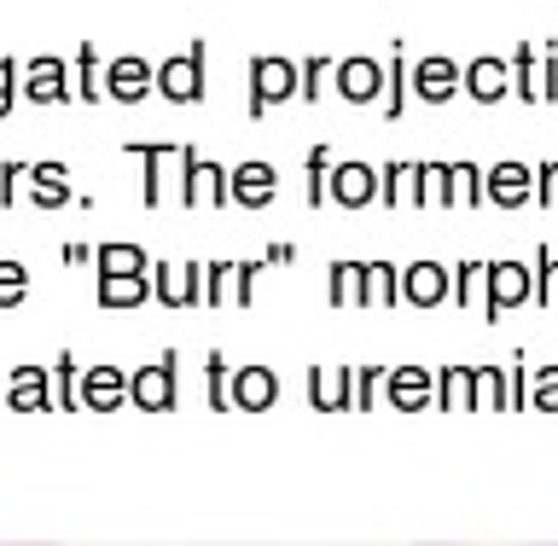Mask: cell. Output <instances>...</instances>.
I'll list each match as a JSON object with an SVG mask.
<instances>
[{"label":"cell","instance_id":"cell-37","mask_svg":"<svg viewBox=\"0 0 558 546\" xmlns=\"http://www.w3.org/2000/svg\"><path fill=\"white\" fill-rule=\"evenodd\" d=\"M408 163H384L378 169V204H408Z\"/></svg>","mask_w":558,"mask_h":546},{"label":"cell","instance_id":"cell-32","mask_svg":"<svg viewBox=\"0 0 558 546\" xmlns=\"http://www.w3.org/2000/svg\"><path fill=\"white\" fill-rule=\"evenodd\" d=\"M320 82H326V52H308L303 64H296V99H320Z\"/></svg>","mask_w":558,"mask_h":546},{"label":"cell","instance_id":"cell-33","mask_svg":"<svg viewBox=\"0 0 558 546\" xmlns=\"http://www.w3.org/2000/svg\"><path fill=\"white\" fill-rule=\"evenodd\" d=\"M483 268H488V262H460V268H448V279H453V286H448V296H453V303H471V296H477V279H483Z\"/></svg>","mask_w":558,"mask_h":546},{"label":"cell","instance_id":"cell-21","mask_svg":"<svg viewBox=\"0 0 558 546\" xmlns=\"http://www.w3.org/2000/svg\"><path fill=\"white\" fill-rule=\"evenodd\" d=\"M122 396H129V378H122L117 366H94V373L76 384V401H82V408H94V413H117Z\"/></svg>","mask_w":558,"mask_h":546},{"label":"cell","instance_id":"cell-36","mask_svg":"<svg viewBox=\"0 0 558 546\" xmlns=\"http://www.w3.org/2000/svg\"><path fill=\"white\" fill-rule=\"evenodd\" d=\"M535 413H558V366H535V396H530Z\"/></svg>","mask_w":558,"mask_h":546},{"label":"cell","instance_id":"cell-19","mask_svg":"<svg viewBox=\"0 0 558 546\" xmlns=\"http://www.w3.org/2000/svg\"><path fill=\"white\" fill-rule=\"evenodd\" d=\"M94 303L99 308H140V303H151V274H99L94 279Z\"/></svg>","mask_w":558,"mask_h":546},{"label":"cell","instance_id":"cell-23","mask_svg":"<svg viewBox=\"0 0 558 546\" xmlns=\"http://www.w3.org/2000/svg\"><path fill=\"white\" fill-rule=\"evenodd\" d=\"M408 52H401V41H396V52H390V64H384V76H390V82H384V105H378V117L384 122H401V111H408Z\"/></svg>","mask_w":558,"mask_h":546},{"label":"cell","instance_id":"cell-29","mask_svg":"<svg viewBox=\"0 0 558 546\" xmlns=\"http://www.w3.org/2000/svg\"><path fill=\"white\" fill-rule=\"evenodd\" d=\"M29 296V268L24 262H0V308H17Z\"/></svg>","mask_w":558,"mask_h":546},{"label":"cell","instance_id":"cell-20","mask_svg":"<svg viewBox=\"0 0 558 546\" xmlns=\"http://www.w3.org/2000/svg\"><path fill=\"white\" fill-rule=\"evenodd\" d=\"M274 401H279V378L268 366H239L233 373V408L239 413H268Z\"/></svg>","mask_w":558,"mask_h":546},{"label":"cell","instance_id":"cell-11","mask_svg":"<svg viewBox=\"0 0 558 546\" xmlns=\"http://www.w3.org/2000/svg\"><path fill=\"white\" fill-rule=\"evenodd\" d=\"M227 186H233V204L244 209H268L279 198V169L262 163V157H244V163L227 169Z\"/></svg>","mask_w":558,"mask_h":546},{"label":"cell","instance_id":"cell-5","mask_svg":"<svg viewBox=\"0 0 558 546\" xmlns=\"http://www.w3.org/2000/svg\"><path fill=\"white\" fill-rule=\"evenodd\" d=\"M488 296H483V314L488 320H500L506 308L518 303H535V274L523 268V262H488Z\"/></svg>","mask_w":558,"mask_h":546},{"label":"cell","instance_id":"cell-1","mask_svg":"<svg viewBox=\"0 0 558 546\" xmlns=\"http://www.w3.org/2000/svg\"><path fill=\"white\" fill-rule=\"evenodd\" d=\"M326 296H331V308H355V303L396 308L401 303V268H390V262H331Z\"/></svg>","mask_w":558,"mask_h":546},{"label":"cell","instance_id":"cell-2","mask_svg":"<svg viewBox=\"0 0 558 546\" xmlns=\"http://www.w3.org/2000/svg\"><path fill=\"white\" fill-rule=\"evenodd\" d=\"M181 204H186V209H198V204L227 209V204H233L227 169H221V163H209L198 146H181Z\"/></svg>","mask_w":558,"mask_h":546},{"label":"cell","instance_id":"cell-12","mask_svg":"<svg viewBox=\"0 0 558 546\" xmlns=\"http://www.w3.org/2000/svg\"><path fill=\"white\" fill-rule=\"evenodd\" d=\"M314 413H355V366H308Z\"/></svg>","mask_w":558,"mask_h":546},{"label":"cell","instance_id":"cell-39","mask_svg":"<svg viewBox=\"0 0 558 546\" xmlns=\"http://www.w3.org/2000/svg\"><path fill=\"white\" fill-rule=\"evenodd\" d=\"M17 94H24V87H17V64L7 59V52H0V122L12 117V105H17Z\"/></svg>","mask_w":558,"mask_h":546},{"label":"cell","instance_id":"cell-10","mask_svg":"<svg viewBox=\"0 0 558 546\" xmlns=\"http://www.w3.org/2000/svg\"><path fill=\"white\" fill-rule=\"evenodd\" d=\"M483 198L488 204H500V209H523V204H535V169L530 163H495V169H483Z\"/></svg>","mask_w":558,"mask_h":546},{"label":"cell","instance_id":"cell-18","mask_svg":"<svg viewBox=\"0 0 558 546\" xmlns=\"http://www.w3.org/2000/svg\"><path fill=\"white\" fill-rule=\"evenodd\" d=\"M7 408H12V413H52V408H59V396L47 390V373H41V366H17L12 384H7Z\"/></svg>","mask_w":558,"mask_h":546},{"label":"cell","instance_id":"cell-34","mask_svg":"<svg viewBox=\"0 0 558 546\" xmlns=\"http://www.w3.org/2000/svg\"><path fill=\"white\" fill-rule=\"evenodd\" d=\"M76 99H82V105H99V99H105L99 87H94V41L76 47Z\"/></svg>","mask_w":558,"mask_h":546},{"label":"cell","instance_id":"cell-24","mask_svg":"<svg viewBox=\"0 0 558 546\" xmlns=\"http://www.w3.org/2000/svg\"><path fill=\"white\" fill-rule=\"evenodd\" d=\"M129 157H140V163H146V186H140V198H146V204H163V186H157V181H163V163H169V157H181V146H169V139L140 146V139H134Z\"/></svg>","mask_w":558,"mask_h":546},{"label":"cell","instance_id":"cell-28","mask_svg":"<svg viewBox=\"0 0 558 546\" xmlns=\"http://www.w3.org/2000/svg\"><path fill=\"white\" fill-rule=\"evenodd\" d=\"M558 303V256L541 244L535 251V308H553Z\"/></svg>","mask_w":558,"mask_h":546},{"label":"cell","instance_id":"cell-13","mask_svg":"<svg viewBox=\"0 0 558 546\" xmlns=\"http://www.w3.org/2000/svg\"><path fill=\"white\" fill-rule=\"evenodd\" d=\"M408 82H413V94L425 99V105H448L453 94H460V82H465V70L442 59V52H425L413 70H408Z\"/></svg>","mask_w":558,"mask_h":546},{"label":"cell","instance_id":"cell-4","mask_svg":"<svg viewBox=\"0 0 558 546\" xmlns=\"http://www.w3.org/2000/svg\"><path fill=\"white\" fill-rule=\"evenodd\" d=\"M204 59H209V47L204 41H192L186 52H174V59L157 64V94L174 99V105H198L209 94V82H204Z\"/></svg>","mask_w":558,"mask_h":546},{"label":"cell","instance_id":"cell-15","mask_svg":"<svg viewBox=\"0 0 558 546\" xmlns=\"http://www.w3.org/2000/svg\"><path fill=\"white\" fill-rule=\"evenodd\" d=\"M448 268L442 262H425L418 256L413 268H401V303H413V308H436V303H448Z\"/></svg>","mask_w":558,"mask_h":546},{"label":"cell","instance_id":"cell-35","mask_svg":"<svg viewBox=\"0 0 558 546\" xmlns=\"http://www.w3.org/2000/svg\"><path fill=\"white\" fill-rule=\"evenodd\" d=\"M453 204H483V169L453 163Z\"/></svg>","mask_w":558,"mask_h":546},{"label":"cell","instance_id":"cell-38","mask_svg":"<svg viewBox=\"0 0 558 546\" xmlns=\"http://www.w3.org/2000/svg\"><path fill=\"white\" fill-rule=\"evenodd\" d=\"M52 373H59V408H82L76 401V384H82V366H76V355H59V366H52Z\"/></svg>","mask_w":558,"mask_h":546},{"label":"cell","instance_id":"cell-8","mask_svg":"<svg viewBox=\"0 0 558 546\" xmlns=\"http://www.w3.org/2000/svg\"><path fill=\"white\" fill-rule=\"evenodd\" d=\"M174 366H181V355L169 349L157 366H140V373L129 378V401L140 413H169L174 408Z\"/></svg>","mask_w":558,"mask_h":546},{"label":"cell","instance_id":"cell-41","mask_svg":"<svg viewBox=\"0 0 558 546\" xmlns=\"http://www.w3.org/2000/svg\"><path fill=\"white\" fill-rule=\"evenodd\" d=\"M553 181H558V163H541V169H535V204H541V209L553 204Z\"/></svg>","mask_w":558,"mask_h":546},{"label":"cell","instance_id":"cell-40","mask_svg":"<svg viewBox=\"0 0 558 546\" xmlns=\"http://www.w3.org/2000/svg\"><path fill=\"white\" fill-rule=\"evenodd\" d=\"M256 274H262V262H239V268H233V296H239V303H251V296H256Z\"/></svg>","mask_w":558,"mask_h":546},{"label":"cell","instance_id":"cell-3","mask_svg":"<svg viewBox=\"0 0 558 546\" xmlns=\"http://www.w3.org/2000/svg\"><path fill=\"white\" fill-rule=\"evenodd\" d=\"M296 99V59H274V52H256L251 59V122H262L274 105Z\"/></svg>","mask_w":558,"mask_h":546},{"label":"cell","instance_id":"cell-31","mask_svg":"<svg viewBox=\"0 0 558 546\" xmlns=\"http://www.w3.org/2000/svg\"><path fill=\"white\" fill-rule=\"evenodd\" d=\"M326 157H331L326 146H308V157H303V163H308V192H303L308 209H320V204H326V174H331V169H326Z\"/></svg>","mask_w":558,"mask_h":546},{"label":"cell","instance_id":"cell-7","mask_svg":"<svg viewBox=\"0 0 558 546\" xmlns=\"http://www.w3.org/2000/svg\"><path fill=\"white\" fill-rule=\"evenodd\" d=\"M331 82H338V94L349 105H384V64L378 59H366V52H355V59H338L331 64Z\"/></svg>","mask_w":558,"mask_h":546},{"label":"cell","instance_id":"cell-16","mask_svg":"<svg viewBox=\"0 0 558 546\" xmlns=\"http://www.w3.org/2000/svg\"><path fill=\"white\" fill-rule=\"evenodd\" d=\"M384 396H390L401 413L436 408V378L425 373V366H396V373H384Z\"/></svg>","mask_w":558,"mask_h":546},{"label":"cell","instance_id":"cell-14","mask_svg":"<svg viewBox=\"0 0 558 546\" xmlns=\"http://www.w3.org/2000/svg\"><path fill=\"white\" fill-rule=\"evenodd\" d=\"M326 198H338L343 209H366L378 198V169L373 163H331V174H326Z\"/></svg>","mask_w":558,"mask_h":546},{"label":"cell","instance_id":"cell-27","mask_svg":"<svg viewBox=\"0 0 558 546\" xmlns=\"http://www.w3.org/2000/svg\"><path fill=\"white\" fill-rule=\"evenodd\" d=\"M99 274H151V256L140 244H99Z\"/></svg>","mask_w":558,"mask_h":546},{"label":"cell","instance_id":"cell-25","mask_svg":"<svg viewBox=\"0 0 558 546\" xmlns=\"http://www.w3.org/2000/svg\"><path fill=\"white\" fill-rule=\"evenodd\" d=\"M512 94L518 99H541V41H518L512 47Z\"/></svg>","mask_w":558,"mask_h":546},{"label":"cell","instance_id":"cell-26","mask_svg":"<svg viewBox=\"0 0 558 546\" xmlns=\"http://www.w3.org/2000/svg\"><path fill=\"white\" fill-rule=\"evenodd\" d=\"M436 408L442 413H471V366H442L436 373Z\"/></svg>","mask_w":558,"mask_h":546},{"label":"cell","instance_id":"cell-22","mask_svg":"<svg viewBox=\"0 0 558 546\" xmlns=\"http://www.w3.org/2000/svg\"><path fill=\"white\" fill-rule=\"evenodd\" d=\"M24 174H29V198L41 204V209H59V204L76 198V186H70V169H64V163H29Z\"/></svg>","mask_w":558,"mask_h":546},{"label":"cell","instance_id":"cell-9","mask_svg":"<svg viewBox=\"0 0 558 546\" xmlns=\"http://www.w3.org/2000/svg\"><path fill=\"white\" fill-rule=\"evenodd\" d=\"M105 94L122 99V105H140L146 94H157V64H146L140 52H117L105 64Z\"/></svg>","mask_w":558,"mask_h":546},{"label":"cell","instance_id":"cell-30","mask_svg":"<svg viewBox=\"0 0 558 546\" xmlns=\"http://www.w3.org/2000/svg\"><path fill=\"white\" fill-rule=\"evenodd\" d=\"M204 373H209L204 401H209L216 413H233V396H227V355H216V349H209V366H204Z\"/></svg>","mask_w":558,"mask_h":546},{"label":"cell","instance_id":"cell-6","mask_svg":"<svg viewBox=\"0 0 558 546\" xmlns=\"http://www.w3.org/2000/svg\"><path fill=\"white\" fill-rule=\"evenodd\" d=\"M24 99H35V105L76 99V82H70V64L59 59V52H35V59L24 64Z\"/></svg>","mask_w":558,"mask_h":546},{"label":"cell","instance_id":"cell-17","mask_svg":"<svg viewBox=\"0 0 558 546\" xmlns=\"http://www.w3.org/2000/svg\"><path fill=\"white\" fill-rule=\"evenodd\" d=\"M465 94L477 105H500L506 94H512V64L495 59V52H483V59L465 64Z\"/></svg>","mask_w":558,"mask_h":546}]
</instances>
